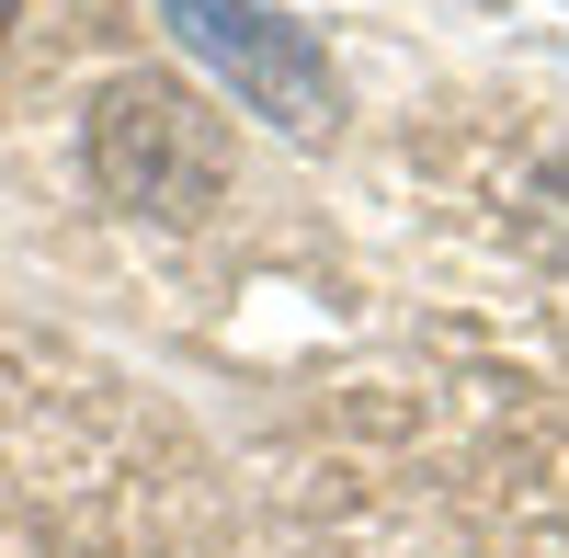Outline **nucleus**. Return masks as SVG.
Masks as SVG:
<instances>
[{"label": "nucleus", "instance_id": "f257e3e1", "mask_svg": "<svg viewBox=\"0 0 569 558\" xmlns=\"http://www.w3.org/2000/svg\"><path fill=\"white\" fill-rule=\"evenodd\" d=\"M91 182L114 206H149V217H206L228 195V126L171 69H126L91 103Z\"/></svg>", "mask_w": 569, "mask_h": 558}, {"label": "nucleus", "instance_id": "f03ea898", "mask_svg": "<svg viewBox=\"0 0 569 558\" xmlns=\"http://www.w3.org/2000/svg\"><path fill=\"white\" fill-rule=\"evenodd\" d=\"M160 12L182 23V46H206V58L240 80V103L273 114V126H330V69L308 34H284L273 12H251V0H160Z\"/></svg>", "mask_w": 569, "mask_h": 558}, {"label": "nucleus", "instance_id": "7ed1b4c3", "mask_svg": "<svg viewBox=\"0 0 569 558\" xmlns=\"http://www.w3.org/2000/svg\"><path fill=\"white\" fill-rule=\"evenodd\" d=\"M12 12H23V0H0V34H12Z\"/></svg>", "mask_w": 569, "mask_h": 558}]
</instances>
